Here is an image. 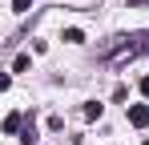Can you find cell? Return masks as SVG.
Here are the masks:
<instances>
[{
  "mask_svg": "<svg viewBox=\"0 0 149 145\" xmlns=\"http://www.w3.org/2000/svg\"><path fill=\"white\" fill-rule=\"evenodd\" d=\"M145 52H149V32H133V36H113V40H105V45H101V61H105L109 69H121V65L145 56Z\"/></svg>",
  "mask_w": 149,
  "mask_h": 145,
  "instance_id": "6da1fadb",
  "label": "cell"
},
{
  "mask_svg": "<svg viewBox=\"0 0 149 145\" xmlns=\"http://www.w3.org/2000/svg\"><path fill=\"white\" fill-rule=\"evenodd\" d=\"M129 125L145 129V125H149V105H129Z\"/></svg>",
  "mask_w": 149,
  "mask_h": 145,
  "instance_id": "7a4b0ae2",
  "label": "cell"
},
{
  "mask_svg": "<svg viewBox=\"0 0 149 145\" xmlns=\"http://www.w3.org/2000/svg\"><path fill=\"white\" fill-rule=\"evenodd\" d=\"M20 145H36V121H32V117L24 121V137H20Z\"/></svg>",
  "mask_w": 149,
  "mask_h": 145,
  "instance_id": "3957f363",
  "label": "cell"
},
{
  "mask_svg": "<svg viewBox=\"0 0 149 145\" xmlns=\"http://www.w3.org/2000/svg\"><path fill=\"white\" fill-rule=\"evenodd\" d=\"M61 40H69V45H81V40H85V32H81V28H65V36H61Z\"/></svg>",
  "mask_w": 149,
  "mask_h": 145,
  "instance_id": "277c9868",
  "label": "cell"
},
{
  "mask_svg": "<svg viewBox=\"0 0 149 145\" xmlns=\"http://www.w3.org/2000/svg\"><path fill=\"white\" fill-rule=\"evenodd\" d=\"M16 129H20V113H8L4 117V133H16Z\"/></svg>",
  "mask_w": 149,
  "mask_h": 145,
  "instance_id": "5b68a950",
  "label": "cell"
},
{
  "mask_svg": "<svg viewBox=\"0 0 149 145\" xmlns=\"http://www.w3.org/2000/svg\"><path fill=\"white\" fill-rule=\"evenodd\" d=\"M28 65H32V56H16L12 61V72H28Z\"/></svg>",
  "mask_w": 149,
  "mask_h": 145,
  "instance_id": "8992f818",
  "label": "cell"
},
{
  "mask_svg": "<svg viewBox=\"0 0 149 145\" xmlns=\"http://www.w3.org/2000/svg\"><path fill=\"white\" fill-rule=\"evenodd\" d=\"M85 117H89V121L101 117V105H97V101H89V105H85Z\"/></svg>",
  "mask_w": 149,
  "mask_h": 145,
  "instance_id": "52a82bcc",
  "label": "cell"
},
{
  "mask_svg": "<svg viewBox=\"0 0 149 145\" xmlns=\"http://www.w3.org/2000/svg\"><path fill=\"white\" fill-rule=\"evenodd\" d=\"M32 8V0H12V12H28Z\"/></svg>",
  "mask_w": 149,
  "mask_h": 145,
  "instance_id": "ba28073f",
  "label": "cell"
},
{
  "mask_svg": "<svg viewBox=\"0 0 149 145\" xmlns=\"http://www.w3.org/2000/svg\"><path fill=\"white\" fill-rule=\"evenodd\" d=\"M141 97H149V77H145V81H141Z\"/></svg>",
  "mask_w": 149,
  "mask_h": 145,
  "instance_id": "9c48e42d",
  "label": "cell"
},
{
  "mask_svg": "<svg viewBox=\"0 0 149 145\" xmlns=\"http://www.w3.org/2000/svg\"><path fill=\"white\" fill-rule=\"evenodd\" d=\"M129 4H149V0H129Z\"/></svg>",
  "mask_w": 149,
  "mask_h": 145,
  "instance_id": "30bf717a",
  "label": "cell"
},
{
  "mask_svg": "<svg viewBox=\"0 0 149 145\" xmlns=\"http://www.w3.org/2000/svg\"><path fill=\"white\" fill-rule=\"evenodd\" d=\"M145 145H149V141H145Z\"/></svg>",
  "mask_w": 149,
  "mask_h": 145,
  "instance_id": "8fae6325",
  "label": "cell"
}]
</instances>
